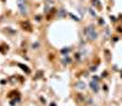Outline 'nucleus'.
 Returning <instances> with one entry per match:
<instances>
[{"instance_id":"nucleus-6","label":"nucleus","mask_w":122,"mask_h":106,"mask_svg":"<svg viewBox=\"0 0 122 106\" xmlns=\"http://www.w3.org/2000/svg\"><path fill=\"white\" fill-rule=\"evenodd\" d=\"M51 106H56V105H55V104H51Z\"/></svg>"},{"instance_id":"nucleus-4","label":"nucleus","mask_w":122,"mask_h":106,"mask_svg":"<svg viewBox=\"0 0 122 106\" xmlns=\"http://www.w3.org/2000/svg\"><path fill=\"white\" fill-rule=\"evenodd\" d=\"M77 87H78V89H84L86 88V84L82 83V82H78L77 83Z\"/></svg>"},{"instance_id":"nucleus-2","label":"nucleus","mask_w":122,"mask_h":106,"mask_svg":"<svg viewBox=\"0 0 122 106\" xmlns=\"http://www.w3.org/2000/svg\"><path fill=\"white\" fill-rule=\"evenodd\" d=\"M17 4L20 7V12L22 15H27V5H26V0H17Z\"/></svg>"},{"instance_id":"nucleus-3","label":"nucleus","mask_w":122,"mask_h":106,"mask_svg":"<svg viewBox=\"0 0 122 106\" xmlns=\"http://www.w3.org/2000/svg\"><path fill=\"white\" fill-rule=\"evenodd\" d=\"M90 87H92V89H93L94 91H98V90H99V88H98V84H97V81L92 82V83H90Z\"/></svg>"},{"instance_id":"nucleus-1","label":"nucleus","mask_w":122,"mask_h":106,"mask_svg":"<svg viewBox=\"0 0 122 106\" xmlns=\"http://www.w3.org/2000/svg\"><path fill=\"white\" fill-rule=\"evenodd\" d=\"M84 34L87 35V38L89 40H95L98 38V32L93 27H87L86 30H84Z\"/></svg>"},{"instance_id":"nucleus-5","label":"nucleus","mask_w":122,"mask_h":106,"mask_svg":"<svg viewBox=\"0 0 122 106\" xmlns=\"http://www.w3.org/2000/svg\"><path fill=\"white\" fill-rule=\"evenodd\" d=\"M20 66H21V67H22V70H23V71H26L27 73L29 72V70H28V67H26V66H23V65H20Z\"/></svg>"}]
</instances>
